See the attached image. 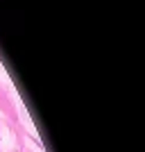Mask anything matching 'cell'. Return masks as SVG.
Masks as SVG:
<instances>
[]
</instances>
